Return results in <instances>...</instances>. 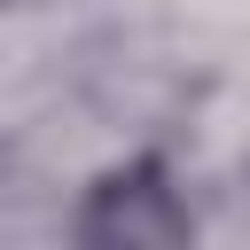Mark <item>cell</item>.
I'll use <instances>...</instances> for the list:
<instances>
[{
	"label": "cell",
	"instance_id": "6da1fadb",
	"mask_svg": "<svg viewBox=\"0 0 250 250\" xmlns=\"http://www.w3.org/2000/svg\"><path fill=\"white\" fill-rule=\"evenodd\" d=\"M62 227L78 250H188L203 234V211L164 148H125L78 188Z\"/></svg>",
	"mask_w": 250,
	"mask_h": 250
}]
</instances>
